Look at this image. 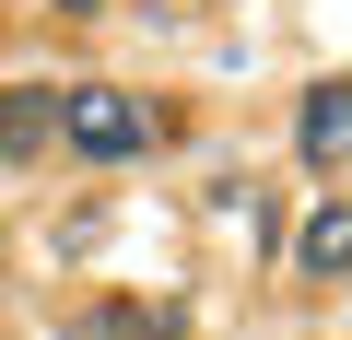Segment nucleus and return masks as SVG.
<instances>
[{
	"mask_svg": "<svg viewBox=\"0 0 352 340\" xmlns=\"http://www.w3.org/2000/svg\"><path fill=\"white\" fill-rule=\"evenodd\" d=\"M47 12H71V24H94V12H118V0H47Z\"/></svg>",
	"mask_w": 352,
	"mask_h": 340,
	"instance_id": "423d86ee",
	"label": "nucleus"
},
{
	"mask_svg": "<svg viewBox=\"0 0 352 340\" xmlns=\"http://www.w3.org/2000/svg\"><path fill=\"white\" fill-rule=\"evenodd\" d=\"M59 152V82H0V164Z\"/></svg>",
	"mask_w": 352,
	"mask_h": 340,
	"instance_id": "7ed1b4c3",
	"label": "nucleus"
},
{
	"mask_svg": "<svg viewBox=\"0 0 352 340\" xmlns=\"http://www.w3.org/2000/svg\"><path fill=\"white\" fill-rule=\"evenodd\" d=\"M294 164H317V177L352 164V82H305V106H294Z\"/></svg>",
	"mask_w": 352,
	"mask_h": 340,
	"instance_id": "f03ea898",
	"label": "nucleus"
},
{
	"mask_svg": "<svg viewBox=\"0 0 352 340\" xmlns=\"http://www.w3.org/2000/svg\"><path fill=\"white\" fill-rule=\"evenodd\" d=\"M294 270L305 282H352V200H317L294 223Z\"/></svg>",
	"mask_w": 352,
	"mask_h": 340,
	"instance_id": "39448f33",
	"label": "nucleus"
},
{
	"mask_svg": "<svg viewBox=\"0 0 352 340\" xmlns=\"http://www.w3.org/2000/svg\"><path fill=\"white\" fill-rule=\"evenodd\" d=\"M59 340H188V317H176V305H141V293H106V305H82Z\"/></svg>",
	"mask_w": 352,
	"mask_h": 340,
	"instance_id": "20e7f679",
	"label": "nucleus"
},
{
	"mask_svg": "<svg viewBox=\"0 0 352 340\" xmlns=\"http://www.w3.org/2000/svg\"><path fill=\"white\" fill-rule=\"evenodd\" d=\"M164 129L176 117L153 94H129V82H59V152L71 164H141Z\"/></svg>",
	"mask_w": 352,
	"mask_h": 340,
	"instance_id": "f257e3e1",
	"label": "nucleus"
}]
</instances>
